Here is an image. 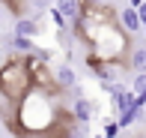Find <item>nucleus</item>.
Listing matches in <instances>:
<instances>
[{
    "mask_svg": "<svg viewBox=\"0 0 146 138\" xmlns=\"http://www.w3.org/2000/svg\"><path fill=\"white\" fill-rule=\"evenodd\" d=\"M33 87H36V81H33V69H30L27 57L24 54H12L9 60L0 66V99L15 105L18 99H24Z\"/></svg>",
    "mask_w": 146,
    "mask_h": 138,
    "instance_id": "obj_1",
    "label": "nucleus"
},
{
    "mask_svg": "<svg viewBox=\"0 0 146 138\" xmlns=\"http://www.w3.org/2000/svg\"><path fill=\"white\" fill-rule=\"evenodd\" d=\"M119 24H122V30H125L128 36H140V33H143L140 12H137L134 6H122V9H119Z\"/></svg>",
    "mask_w": 146,
    "mask_h": 138,
    "instance_id": "obj_2",
    "label": "nucleus"
},
{
    "mask_svg": "<svg viewBox=\"0 0 146 138\" xmlns=\"http://www.w3.org/2000/svg\"><path fill=\"white\" fill-rule=\"evenodd\" d=\"M54 84H57V90L63 96L78 84V75H75V69H72V63H60V66H54Z\"/></svg>",
    "mask_w": 146,
    "mask_h": 138,
    "instance_id": "obj_3",
    "label": "nucleus"
},
{
    "mask_svg": "<svg viewBox=\"0 0 146 138\" xmlns=\"http://www.w3.org/2000/svg\"><path fill=\"white\" fill-rule=\"evenodd\" d=\"M119 69L122 72H146V42L143 45H134L131 48V54H128V60L125 63H119Z\"/></svg>",
    "mask_w": 146,
    "mask_h": 138,
    "instance_id": "obj_4",
    "label": "nucleus"
},
{
    "mask_svg": "<svg viewBox=\"0 0 146 138\" xmlns=\"http://www.w3.org/2000/svg\"><path fill=\"white\" fill-rule=\"evenodd\" d=\"M96 111H98V108H96V102H92L90 96H81V99L72 102V117H75L78 123H90Z\"/></svg>",
    "mask_w": 146,
    "mask_h": 138,
    "instance_id": "obj_5",
    "label": "nucleus"
},
{
    "mask_svg": "<svg viewBox=\"0 0 146 138\" xmlns=\"http://www.w3.org/2000/svg\"><path fill=\"white\" fill-rule=\"evenodd\" d=\"M39 33H42V24H39V18H30V15H21V18H15V36L36 39Z\"/></svg>",
    "mask_w": 146,
    "mask_h": 138,
    "instance_id": "obj_6",
    "label": "nucleus"
},
{
    "mask_svg": "<svg viewBox=\"0 0 146 138\" xmlns=\"http://www.w3.org/2000/svg\"><path fill=\"white\" fill-rule=\"evenodd\" d=\"M54 9H57L69 24H75L78 18H81V0H54Z\"/></svg>",
    "mask_w": 146,
    "mask_h": 138,
    "instance_id": "obj_7",
    "label": "nucleus"
},
{
    "mask_svg": "<svg viewBox=\"0 0 146 138\" xmlns=\"http://www.w3.org/2000/svg\"><path fill=\"white\" fill-rule=\"evenodd\" d=\"M140 117H143V105L134 102L131 108H125V111H119V114H116V123H119V129H128L131 123H137Z\"/></svg>",
    "mask_w": 146,
    "mask_h": 138,
    "instance_id": "obj_8",
    "label": "nucleus"
},
{
    "mask_svg": "<svg viewBox=\"0 0 146 138\" xmlns=\"http://www.w3.org/2000/svg\"><path fill=\"white\" fill-rule=\"evenodd\" d=\"M12 51L15 54H33L36 51V45H33V39H24V36H12Z\"/></svg>",
    "mask_w": 146,
    "mask_h": 138,
    "instance_id": "obj_9",
    "label": "nucleus"
},
{
    "mask_svg": "<svg viewBox=\"0 0 146 138\" xmlns=\"http://www.w3.org/2000/svg\"><path fill=\"white\" fill-rule=\"evenodd\" d=\"M131 90H134V96L146 93V72H137V75L131 78Z\"/></svg>",
    "mask_w": 146,
    "mask_h": 138,
    "instance_id": "obj_10",
    "label": "nucleus"
},
{
    "mask_svg": "<svg viewBox=\"0 0 146 138\" xmlns=\"http://www.w3.org/2000/svg\"><path fill=\"white\" fill-rule=\"evenodd\" d=\"M27 6H30V9H36L39 15H42V12H48L54 3H51V0H27Z\"/></svg>",
    "mask_w": 146,
    "mask_h": 138,
    "instance_id": "obj_11",
    "label": "nucleus"
},
{
    "mask_svg": "<svg viewBox=\"0 0 146 138\" xmlns=\"http://www.w3.org/2000/svg\"><path fill=\"white\" fill-rule=\"evenodd\" d=\"M116 132H119V123H116V120H108V126H104V135H108V138H113Z\"/></svg>",
    "mask_w": 146,
    "mask_h": 138,
    "instance_id": "obj_12",
    "label": "nucleus"
},
{
    "mask_svg": "<svg viewBox=\"0 0 146 138\" xmlns=\"http://www.w3.org/2000/svg\"><path fill=\"white\" fill-rule=\"evenodd\" d=\"M96 138H108V135H104V132H102V135H96Z\"/></svg>",
    "mask_w": 146,
    "mask_h": 138,
    "instance_id": "obj_13",
    "label": "nucleus"
},
{
    "mask_svg": "<svg viewBox=\"0 0 146 138\" xmlns=\"http://www.w3.org/2000/svg\"><path fill=\"white\" fill-rule=\"evenodd\" d=\"M0 21H3V9H0Z\"/></svg>",
    "mask_w": 146,
    "mask_h": 138,
    "instance_id": "obj_14",
    "label": "nucleus"
}]
</instances>
